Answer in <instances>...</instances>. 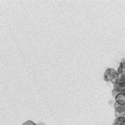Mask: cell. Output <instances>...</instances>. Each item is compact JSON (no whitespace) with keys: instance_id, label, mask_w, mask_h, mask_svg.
I'll list each match as a JSON object with an SVG mask.
<instances>
[{"instance_id":"obj_5","label":"cell","mask_w":125,"mask_h":125,"mask_svg":"<svg viewBox=\"0 0 125 125\" xmlns=\"http://www.w3.org/2000/svg\"><path fill=\"white\" fill-rule=\"evenodd\" d=\"M113 125H125V117H118L116 118V119L114 120Z\"/></svg>"},{"instance_id":"obj_11","label":"cell","mask_w":125,"mask_h":125,"mask_svg":"<svg viewBox=\"0 0 125 125\" xmlns=\"http://www.w3.org/2000/svg\"><path fill=\"white\" fill-rule=\"evenodd\" d=\"M124 117H125V115H124Z\"/></svg>"},{"instance_id":"obj_7","label":"cell","mask_w":125,"mask_h":125,"mask_svg":"<svg viewBox=\"0 0 125 125\" xmlns=\"http://www.w3.org/2000/svg\"><path fill=\"white\" fill-rule=\"evenodd\" d=\"M121 67H122V69L125 71V58H124L122 62H121Z\"/></svg>"},{"instance_id":"obj_8","label":"cell","mask_w":125,"mask_h":125,"mask_svg":"<svg viewBox=\"0 0 125 125\" xmlns=\"http://www.w3.org/2000/svg\"><path fill=\"white\" fill-rule=\"evenodd\" d=\"M112 94H113V96H114V98H116L117 95H118V94H119V93H118V92H117L116 90L113 89V93H112Z\"/></svg>"},{"instance_id":"obj_6","label":"cell","mask_w":125,"mask_h":125,"mask_svg":"<svg viewBox=\"0 0 125 125\" xmlns=\"http://www.w3.org/2000/svg\"><path fill=\"white\" fill-rule=\"evenodd\" d=\"M23 125H37V124H36L34 122H33V121L29 120V121H26L25 123H23Z\"/></svg>"},{"instance_id":"obj_9","label":"cell","mask_w":125,"mask_h":125,"mask_svg":"<svg viewBox=\"0 0 125 125\" xmlns=\"http://www.w3.org/2000/svg\"><path fill=\"white\" fill-rule=\"evenodd\" d=\"M37 125H46V124H44V123H39V124H37Z\"/></svg>"},{"instance_id":"obj_4","label":"cell","mask_w":125,"mask_h":125,"mask_svg":"<svg viewBox=\"0 0 125 125\" xmlns=\"http://www.w3.org/2000/svg\"><path fill=\"white\" fill-rule=\"evenodd\" d=\"M116 102L119 104H122V105H125V94L124 93L122 94H119L117 95V97L115 98Z\"/></svg>"},{"instance_id":"obj_1","label":"cell","mask_w":125,"mask_h":125,"mask_svg":"<svg viewBox=\"0 0 125 125\" xmlns=\"http://www.w3.org/2000/svg\"><path fill=\"white\" fill-rule=\"evenodd\" d=\"M114 89L119 94L124 93L125 89V71L122 70L118 72V77L115 83H114Z\"/></svg>"},{"instance_id":"obj_3","label":"cell","mask_w":125,"mask_h":125,"mask_svg":"<svg viewBox=\"0 0 125 125\" xmlns=\"http://www.w3.org/2000/svg\"><path fill=\"white\" fill-rule=\"evenodd\" d=\"M114 109H115L116 118L125 115V105H122V104H119L116 102L114 104Z\"/></svg>"},{"instance_id":"obj_2","label":"cell","mask_w":125,"mask_h":125,"mask_svg":"<svg viewBox=\"0 0 125 125\" xmlns=\"http://www.w3.org/2000/svg\"><path fill=\"white\" fill-rule=\"evenodd\" d=\"M117 77H118V71H116L114 68H108L104 73V80L107 82L115 83Z\"/></svg>"},{"instance_id":"obj_10","label":"cell","mask_w":125,"mask_h":125,"mask_svg":"<svg viewBox=\"0 0 125 125\" xmlns=\"http://www.w3.org/2000/svg\"><path fill=\"white\" fill-rule=\"evenodd\" d=\"M124 94H125V89H124Z\"/></svg>"}]
</instances>
